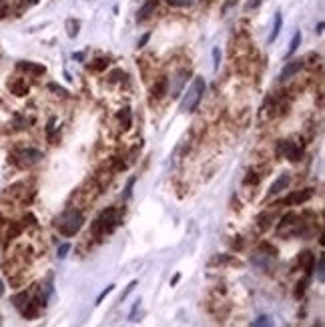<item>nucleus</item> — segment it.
<instances>
[{"label": "nucleus", "mask_w": 325, "mask_h": 327, "mask_svg": "<svg viewBox=\"0 0 325 327\" xmlns=\"http://www.w3.org/2000/svg\"><path fill=\"white\" fill-rule=\"evenodd\" d=\"M167 2L173 6H185V4H189V0H167Z\"/></svg>", "instance_id": "16"}, {"label": "nucleus", "mask_w": 325, "mask_h": 327, "mask_svg": "<svg viewBox=\"0 0 325 327\" xmlns=\"http://www.w3.org/2000/svg\"><path fill=\"white\" fill-rule=\"evenodd\" d=\"M253 325H271L269 317H259L257 321H253Z\"/></svg>", "instance_id": "18"}, {"label": "nucleus", "mask_w": 325, "mask_h": 327, "mask_svg": "<svg viewBox=\"0 0 325 327\" xmlns=\"http://www.w3.org/2000/svg\"><path fill=\"white\" fill-rule=\"evenodd\" d=\"M289 181H291V177H289V173H283L273 185H271V189H269V197H273V195H277V193H281L283 189H287V185H289Z\"/></svg>", "instance_id": "5"}, {"label": "nucleus", "mask_w": 325, "mask_h": 327, "mask_svg": "<svg viewBox=\"0 0 325 327\" xmlns=\"http://www.w3.org/2000/svg\"><path fill=\"white\" fill-rule=\"evenodd\" d=\"M149 38H150V34H145V36L141 38V42H139V47H145L147 42H149Z\"/></svg>", "instance_id": "21"}, {"label": "nucleus", "mask_w": 325, "mask_h": 327, "mask_svg": "<svg viewBox=\"0 0 325 327\" xmlns=\"http://www.w3.org/2000/svg\"><path fill=\"white\" fill-rule=\"evenodd\" d=\"M119 119L125 123V128L131 126V113H128V108H123V113H119Z\"/></svg>", "instance_id": "12"}, {"label": "nucleus", "mask_w": 325, "mask_h": 327, "mask_svg": "<svg viewBox=\"0 0 325 327\" xmlns=\"http://www.w3.org/2000/svg\"><path fill=\"white\" fill-rule=\"evenodd\" d=\"M82 223H84V217H82V213L76 211V209L64 211V213L58 217V219H56V227H58V231H60L64 237H75V235L80 231Z\"/></svg>", "instance_id": "1"}, {"label": "nucleus", "mask_w": 325, "mask_h": 327, "mask_svg": "<svg viewBox=\"0 0 325 327\" xmlns=\"http://www.w3.org/2000/svg\"><path fill=\"white\" fill-rule=\"evenodd\" d=\"M213 56H215V60H217V62H215V69H219V50H217V49L213 50Z\"/></svg>", "instance_id": "20"}, {"label": "nucleus", "mask_w": 325, "mask_h": 327, "mask_svg": "<svg viewBox=\"0 0 325 327\" xmlns=\"http://www.w3.org/2000/svg\"><path fill=\"white\" fill-rule=\"evenodd\" d=\"M133 185H135V177L128 181V185H126V191H125V197H128V195H131V189H133Z\"/></svg>", "instance_id": "19"}, {"label": "nucleus", "mask_w": 325, "mask_h": 327, "mask_svg": "<svg viewBox=\"0 0 325 327\" xmlns=\"http://www.w3.org/2000/svg\"><path fill=\"white\" fill-rule=\"evenodd\" d=\"M187 76H189V71H181L175 76V86H171V97L173 99H177L181 95V89H183V84L187 82Z\"/></svg>", "instance_id": "6"}, {"label": "nucleus", "mask_w": 325, "mask_h": 327, "mask_svg": "<svg viewBox=\"0 0 325 327\" xmlns=\"http://www.w3.org/2000/svg\"><path fill=\"white\" fill-rule=\"evenodd\" d=\"M317 275H319V281H323V257H319V263H317Z\"/></svg>", "instance_id": "17"}, {"label": "nucleus", "mask_w": 325, "mask_h": 327, "mask_svg": "<svg viewBox=\"0 0 325 327\" xmlns=\"http://www.w3.org/2000/svg\"><path fill=\"white\" fill-rule=\"evenodd\" d=\"M303 69V58H295V60H289L285 67H283V71H281V75H279V80H287V78H291V76H295L299 71Z\"/></svg>", "instance_id": "4"}, {"label": "nucleus", "mask_w": 325, "mask_h": 327, "mask_svg": "<svg viewBox=\"0 0 325 327\" xmlns=\"http://www.w3.org/2000/svg\"><path fill=\"white\" fill-rule=\"evenodd\" d=\"M299 42H301V32H295V36H293L291 42H289L287 56H293V54H295V50H297V47H299Z\"/></svg>", "instance_id": "10"}, {"label": "nucleus", "mask_w": 325, "mask_h": 327, "mask_svg": "<svg viewBox=\"0 0 325 327\" xmlns=\"http://www.w3.org/2000/svg\"><path fill=\"white\" fill-rule=\"evenodd\" d=\"M311 195H313V191H311V189H307V191H303V193H295V195H291V197H287L283 203H285V205H293V203H305L307 199H311Z\"/></svg>", "instance_id": "8"}, {"label": "nucleus", "mask_w": 325, "mask_h": 327, "mask_svg": "<svg viewBox=\"0 0 325 327\" xmlns=\"http://www.w3.org/2000/svg\"><path fill=\"white\" fill-rule=\"evenodd\" d=\"M69 249H71V245H69V243L60 245V247H58V257H60V259H64V257H67V253H69Z\"/></svg>", "instance_id": "14"}, {"label": "nucleus", "mask_w": 325, "mask_h": 327, "mask_svg": "<svg viewBox=\"0 0 325 327\" xmlns=\"http://www.w3.org/2000/svg\"><path fill=\"white\" fill-rule=\"evenodd\" d=\"M18 69L26 71V73H32V75H42V73H45V67H40V64H32V62H18Z\"/></svg>", "instance_id": "9"}, {"label": "nucleus", "mask_w": 325, "mask_h": 327, "mask_svg": "<svg viewBox=\"0 0 325 327\" xmlns=\"http://www.w3.org/2000/svg\"><path fill=\"white\" fill-rule=\"evenodd\" d=\"M203 93H205V80L201 76H197L193 80L191 89L187 91V95H185V99L181 102V111H189V113L195 111V108L199 106L201 99H203Z\"/></svg>", "instance_id": "2"}, {"label": "nucleus", "mask_w": 325, "mask_h": 327, "mask_svg": "<svg viewBox=\"0 0 325 327\" xmlns=\"http://www.w3.org/2000/svg\"><path fill=\"white\" fill-rule=\"evenodd\" d=\"M113 289H115V285H108V287H106V289H104V291H102V293L99 295V299H97V303H102V299H104V297H106L108 293H111Z\"/></svg>", "instance_id": "15"}, {"label": "nucleus", "mask_w": 325, "mask_h": 327, "mask_svg": "<svg viewBox=\"0 0 325 327\" xmlns=\"http://www.w3.org/2000/svg\"><path fill=\"white\" fill-rule=\"evenodd\" d=\"M281 151H283V155L289 159V161H297L299 157H301V149L297 147V145H293V143H283L281 145Z\"/></svg>", "instance_id": "7"}, {"label": "nucleus", "mask_w": 325, "mask_h": 327, "mask_svg": "<svg viewBox=\"0 0 325 327\" xmlns=\"http://www.w3.org/2000/svg\"><path fill=\"white\" fill-rule=\"evenodd\" d=\"M67 25H69V28H71V30H69V36H76V34H78V23H76V20H69Z\"/></svg>", "instance_id": "13"}, {"label": "nucleus", "mask_w": 325, "mask_h": 327, "mask_svg": "<svg viewBox=\"0 0 325 327\" xmlns=\"http://www.w3.org/2000/svg\"><path fill=\"white\" fill-rule=\"evenodd\" d=\"M279 30H281V12L275 14V25H273V32H271V36H269V42H273V40L277 38Z\"/></svg>", "instance_id": "11"}, {"label": "nucleus", "mask_w": 325, "mask_h": 327, "mask_svg": "<svg viewBox=\"0 0 325 327\" xmlns=\"http://www.w3.org/2000/svg\"><path fill=\"white\" fill-rule=\"evenodd\" d=\"M117 225H119V215H117V211H115V209H108V211H104V213L99 217V219L93 223V235L100 237V235H104V233H111Z\"/></svg>", "instance_id": "3"}]
</instances>
